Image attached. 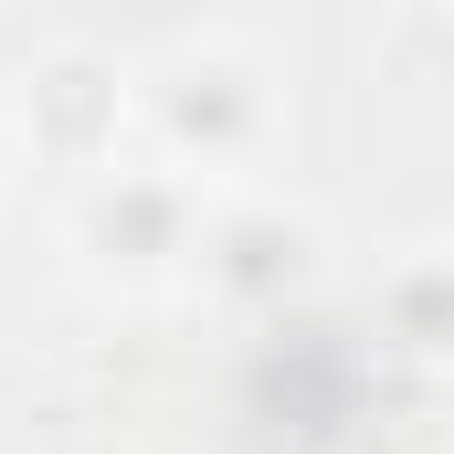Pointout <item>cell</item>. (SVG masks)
<instances>
[{
  "label": "cell",
  "instance_id": "obj_1",
  "mask_svg": "<svg viewBox=\"0 0 454 454\" xmlns=\"http://www.w3.org/2000/svg\"><path fill=\"white\" fill-rule=\"evenodd\" d=\"M137 106H148V127L169 137V159L223 169V159H254V148H264V127H275V85H264L254 53L201 43V53H169V64L137 85Z\"/></svg>",
  "mask_w": 454,
  "mask_h": 454
},
{
  "label": "cell",
  "instance_id": "obj_2",
  "mask_svg": "<svg viewBox=\"0 0 454 454\" xmlns=\"http://www.w3.org/2000/svg\"><path fill=\"white\" fill-rule=\"evenodd\" d=\"M201 223H212V201L191 191V169H106V180L85 191L74 243H85L106 275L148 286V275H169V264H201Z\"/></svg>",
  "mask_w": 454,
  "mask_h": 454
},
{
  "label": "cell",
  "instance_id": "obj_3",
  "mask_svg": "<svg viewBox=\"0 0 454 454\" xmlns=\"http://www.w3.org/2000/svg\"><path fill=\"white\" fill-rule=\"evenodd\" d=\"M127 116H137V85L116 74L106 53H53V64H32V85H21L32 148L64 159V169H106L116 137H127Z\"/></svg>",
  "mask_w": 454,
  "mask_h": 454
},
{
  "label": "cell",
  "instance_id": "obj_4",
  "mask_svg": "<svg viewBox=\"0 0 454 454\" xmlns=\"http://www.w3.org/2000/svg\"><path fill=\"white\" fill-rule=\"evenodd\" d=\"M201 275L223 296H286V286L317 275V232L296 212H275V201H223L201 223Z\"/></svg>",
  "mask_w": 454,
  "mask_h": 454
},
{
  "label": "cell",
  "instance_id": "obj_5",
  "mask_svg": "<svg viewBox=\"0 0 454 454\" xmlns=\"http://www.w3.org/2000/svg\"><path fill=\"white\" fill-rule=\"evenodd\" d=\"M380 307H391V328H402L412 348H454V254H434V264H402Z\"/></svg>",
  "mask_w": 454,
  "mask_h": 454
}]
</instances>
